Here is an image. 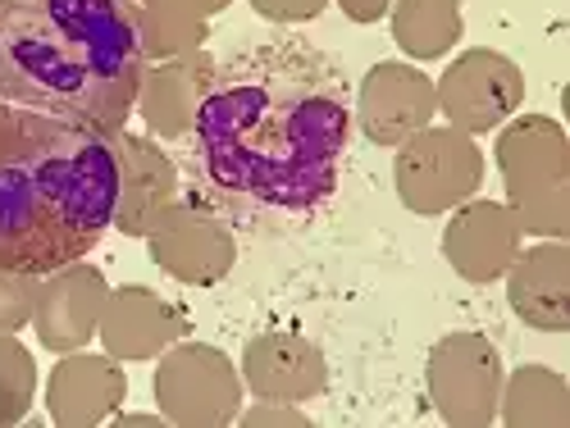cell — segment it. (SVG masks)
<instances>
[{"mask_svg": "<svg viewBox=\"0 0 570 428\" xmlns=\"http://www.w3.org/2000/svg\"><path fill=\"white\" fill-rule=\"evenodd\" d=\"M393 41L411 60H439L461 41L456 0H393Z\"/></svg>", "mask_w": 570, "mask_h": 428, "instance_id": "obj_19", "label": "cell"}, {"mask_svg": "<svg viewBox=\"0 0 570 428\" xmlns=\"http://www.w3.org/2000/svg\"><path fill=\"white\" fill-rule=\"evenodd\" d=\"M324 6H328V0H252V10L261 19H274V23H306Z\"/></svg>", "mask_w": 570, "mask_h": 428, "instance_id": "obj_24", "label": "cell"}, {"mask_svg": "<svg viewBox=\"0 0 570 428\" xmlns=\"http://www.w3.org/2000/svg\"><path fill=\"white\" fill-rule=\"evenodd\" d=\"M520 223L498 201H461L448 232H443V256L465 282H493L507 273V265L520 251Z\"/></svg>", "mask_w": 570, "mask_h": 428, "instance_id": "obj_14", "label": "cell"}, {"mask_svg": "<svg viewBox=\"0 0 570 428\" xmlns=\"http://www.w3.org/2000/svg\"><path fill=\"white\" fill-rule=\"evenodd\" d=\"M439 110L461 132H493L502 119H511L525 101V73L498 51H465L452 60V69L434 87Z\"/></svg>", "mask_w": 570, "mask_h": 428, "instance_id": "obj_9", "label": "cell"}, {"mask_svg": "<svg viewBox=\"0 0 570 428\" xmlns=\"http://www.w3.org/2000/svg\"><path fill=\"white\" fill-rule=\"evenodd\" d=\"M507 301L530 328L566 332L570 328V247L566 237L515 251L507 265Z\"/></svg>", "mask_w": 570, "mask_h": 428, "instance_id": "obj_16", "label": "cell"}, {"mask_svg": "<svg viewBox=\"0 0 570 428\" xmlns=\"http://www.w3.org/2000/svg\"><path fill=\"white\" fill-rule=\"evenodd\" d=\"M193 6H197V14H202V19H210V14H219V10L228 6V0H193Z\"/></svg>", "mask_w": 570, "mask_h": 428, "instance_id": "obj_27", "label": "cell"}, {"mask_svg": "<svg viewBox=\"0 0 570 428\" xmlns=\"http://www.w3.org/2000/svg\"><path fill=\"white\" fill-rule=\"evenodd\" d=\"M498 169L507 182V210L520 232H570V147L557 119L525 115L498 132Z\"/></svg>", "mask_w": 570, "mask_h": 428, "instance_id": "obj_4", "label": "cell"}, {"mask_svg": "<svg viewBox=\"0 0 570 428\" xmlns=\"http://www.w3.org/2000/svg\"><path fill=\"white\" fill-rule=\"evenodd\" d=\"M147 242H151V260L169 278L193 282V288H210V282H219L237 260L228 223L197 197L174 201L156 219V228L147 232Z\"/></svg>", "mask_w": 570, "mask_h": 428, "instance_id": "obj_8", "label": "cell"}, {"mask_svg": "<svg viewBox=\"0 0 570 428\" xmlns=\"http://www.w3.org/2000/svg\"><path fill=\"white\" fill-rule=\"evenodd\" d=\"M187 328H193V319H187L178 301H165L160 292L141 288V282H128V288L106 297L97 332L115 360H156Z\"/></svg>", "mask_w": 570, "mask_h": 428, "instance_id": "obj_12", "label": "cell"}, {"mask_svg": "<svg viewBox=\"0 0 570 428\" xmlns=\"http://www.w3.org/2000/svg\"><path fill=\"white\" fill-rule=\"evenodd\" d=\"M484 182V156L461 128H420L397 147V197L411 215H448Z\"/></svg>", "mask_w": 570, "mask_h": 428, "instance_id": "obj_5", "label": "cell"}, {"mask_svg": "<svg viewBox=\"0 0 570 428\" xmlns=\"http://www.w3.org/2000/svg\"><path fill=\"white\" fill-rule=\"evenodd\" d=\"M502 419L511 428H530V424H570V388L557 369L525 365L511 374L507 397H502Z\"/></svg>", "mask_w": 570, "mask_h": 428, "instance_id": "obj_20", "label": "cell"}, {"mask_svg": "<svg viewBox=\"0 0 570 428\" xmlns=\"http://www.w3.org/2000/svg\"><path fill=\"white\" fill-rule=\"evenodd\" d=\"M128 6L147 56H187L206 37V19L197 14L193 0H128Z\"/></svg>", "mask_w": 570, "mask_h": 428, "instance_id": "obj_21", "label": "cell"}, {"mask_svg": "<svg viewBox=\"0 0 570 428\" xmlns=\"http://www.w3.org/2000/svg\"><path fill=\"white\" fill-rule=\"evenodd\" d=\"M243 384L261 401H311L328 384V365L315 342L297 332H261L243 351Z\"/></svg>", "mask_w": 570, "mask_h": 428, "instance_id": "obj_15", "label": "cell"}, {"mask_svg": "<svg viewBox=\"0 0 570 428\" xmlns=\"http://www.w3.org/2000/svg\"><path fill=\"white\" fill-rule=\"evenodd\" d=\"M156 401L169 424L183 428H224L243 410V374L219 347L206 342H174L160 351L156 369Z\"/></svg>", "mask_w": 570, "mask_h": 428, "instance_id": "obj_6", "label": "cell"}, {"mask_svg": "<svg viewBox=\"0 0 570 428\" xmlns=\"http://www.w3.org/2000/svg\"><path fill=\"white\" fill-rule=\"evenodd\" d=\"M32 301H37V273L0 265V332H19L23 324H32Z\"/></svg>", "mask_w": 570, "mask_h": 428, "instance_id": "obj_23", "label": "cell"}, {"mask_svg": "<svg viewBox=\"0 0 570 428\" xmlns=\"http://www.w3.org/2000/svg\"><path fill=\"white\" fill-rule=\"evenodd\" d=\"M128 397V378L115 356H65L51 369L46 406L60 428H91L106 424Z\"/></svg>", "mask_w": 570, "mask_h": 428, "instance_id": "obj_17", "label": "cell"}, {"mask_svg": "<svg viewBox=\"0 0 570 428\" xmlns=\"http://www.w3.org/2000/svg\"><path fill=\"white\" fill-rule=\"evenodd\" d=\"M434 115H439L434 82L424 78L415 64L384 60V64H374L365 73L361 97H356V119H361V132L374 141V147H402L406 137L430 128Z\"/></svg>", "mask_w": 570, "mask_h": 428, "instance_id": "obj_11", "label": "cell"}, {"mask_svg": "<svg viewBox=\"0 0 570 428\" xmlns=\"http://www.w3.org/2000/svg\"><path fill=\"white\" fill-rule=\"evenodd\" d=\"M347 128L338 69L293 41L219 64L193 119L206 178L224 197L269 210H315L334 192Z\"/></svg>", "mask_w": 570, "mask_h": 428, "instance_id": "obj_1", "label": "cell"}, {"mask_svg": "<svg viewBox=\"0 0 570 428\" xmlns=\"http://www.w3.org/2000/svg\"><path fill=\"white\" fill-rule=\"evenodd\" d=\"M110 132L0 101V265L51 273L82 260L115 223Z\"/></svg>", "mask_w": 570, "mask_h": 428, "instance_id": "obj_3", "label": "cell"}, {"mask_svg": "<svg viewBox=\"0 0 570 428\" xmlns=\"http://www.w3.org/2000/svg\"><path fill=\"white\" fill-rule=\"evenodd\" d=\"M424 378H430V401L443 424L484 428L498 419L502 356L484 332H448L443 342H434Z\"/></svg>", "mask_w": 570, "mask_h": 428, "instance_id": "obj_7", "label": "cell"}, {"mask_svg": "<svg viewBox=\"0 0 570 428\" xmlns=\"http://www.w3.org/2000/svg\"><path fill=\"white\" fill-rule=\"evenodd\" d=\"M243 424H293V428H306L311 419H306L302 410H293L288 401H265V406L247 410V415H243Z\"/></svg>", "mask_w": 570, "mask_h": 428, "instance_id": "obj_25", "label": "cell"}, {"mask_svg": "<svg viewBox=\"0 0 570 428\" xmlns=\"http://www.w3.org/2000/svg\"><path fill=\"white\" fill-rule=\"evenodd\" d=\"M32 392H37V365L28 347L14 332H0V428H10L28 415Z\"/></svg>", "mask_w": 570, "mask_h": 428, "instance_id": "obj_22", "label": "cell"}, {"mask_svg": "<svg viewBox=\"0 0 570 428\" xmlns=\"http://www.w3.org/2000/svg\"><path fill=\"white\" fill-rule=\"evenodd\" d=\"M110 147H115V160H119L115 228L128 232V237H147L156 228V219L178 201V173L151 137H132V132L115 128Z\"/></svg>", "mask_w": 570, "mask_h": 428, "instance_id": "obj_13", "label": "cell"}, {"mask_svg": "<svg viewBox=\"0 0 570 428\" xmlns=\"http://www.w3.org/2000/svg\"><path fill=\"white\" fill-rule=\"evenodd\" d=\"M160 419H165V415H119V424H137V428H141V424H160Z\"/></svg>", "mask_w": 570, "mask_h": 428, "instance_id": "obj_28", "label": "cell"}, {"mask_svg": "<svg viewBox=\"0 0 570 428\" xmlns=\"http://www.w3.org/2000/svg\"><path fill=\"white\" fill-rule=\"evenodd\" d=\"M141 73L128 0H0V101L115 132L137 110Z\"/></svg>", "mask_w": 570, "mask_h": 428, "instance_id": "obj_2", "label": "cell"}, {"mask_svg": "<svg viewBox=\"0 0 570 428\" xmlns=\"http://www.w3.org/2000/svg\"><path fill=\"white\" fill-rule=\"evenodd\" d=\"M210 73H215V64L202 51L169 56L165 64L147 69L141 73V91H137L141 119H147L156 132H165V137L187 132L193 119H197V106L206 97V87H210Z\"/></svg>", "mask_w": 570, "mask_h": 428, "instance_id": "obj_18", "label": "cell"}, {"mask_svg": "<svg viewBox=\"0 0 570 428\" xmlns=\"http://www.w3.org/2000/svg\"><path fill=\"white\" fill-rule=\"evenodd\" d=\"M106 273L97 265H65L37 278V301H32V328L46 351H78L97 338L101 310H106Z\"/></svg>", "mask_w": 570, "mask_h": 428, "instance_id": "obj_10", "label": "cell"}, {"mask_svg": "<svg viewBox=\"0 0 570 428\" xmlns=\"http://www.w3.org/2000/svg\"><path fill=\"white\" fill-rule=\"evenodd\" d=\"M338 6H343V14H347L352 23H374V19L389 14L393 0H338Z\"/></svg>", "mask_w": 570, "mask_h": 428, "instance_id": "obj_26", "label": "cell"}]
</instances>
